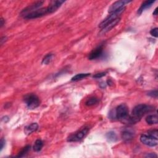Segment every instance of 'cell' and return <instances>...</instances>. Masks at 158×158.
<instances>
[{
    "instance_id": "11",
    "label": "cell",
    "mask_w": 158,
    "mask_h": 158,
    "mask_svg": "<svg viewBox=\"0 0 158 158\" xmlns=\"http://www.w3.org/2000/svg\"><path fill=\"white\" fill-rule=\"evenodd\" d=\"M102 53H103V45H101L90 53L89 59L90 60H94L98 59L102 56Z\"/></svg>"
},
{
    "instance_id": "9",
    "label": "cell",
    "mask_w": 158,
    "mask_h": 158,
    "mask_svg": "<svg viewBox=\"0 0 158 158\" xmlns=\"http://www.w3.org/2000/svg\"><path fill=\"white\" fill-rule=\"evenodd\" d=\"M131 1H124V0H122V1H117L114 3L111 6H110L109 8L108 12L109 14L113 13L114 12L117 11L118 10H120L124 7H125V4H128L130 3Z\"/></svg>"
},
{
    "instance_id": "5",
    "label": "cell",
    "mask_w": 158,
    "mask_h": 158,
    "mask_svg": "<svg viewBox=\"0 0 158 158\" xmlns=\"http://www.w3.org/2000/svg\"><path fill=\"white\" fill-rule=\"evenodd\" d=\"M89 129L88 127H85L81 130L78 131L74 134L70 135L68 138L67 141L69 142H77L82 140L85 136L87 134Z\"/></svg>"
},
{
    "instance_id": "8",
    "label": "cell",
    "mask_w": 158,
    "mask_h": 158,
    "mask_svg": "<svg viewBox=\"0 0 158 158\" xmlns=\"http://www.w3.org/2000/svg\"><path fill=\"white\" fill-rule=\"evenodd\" d=\"M43 3H44V1H36V2L34 3L33 4H30V6L27 7L26 8H25L21 12V13H20L21 15H24V16H26V15H27L28 14H29L30 12H32L38 10L39 7H40L43 5Z\"/></svg>"
},
{
    "instance_id": "6",
    "label": "cell",
    "mask_w": 158,
    "mask_h": 158,
    "mask_svg": "<svg viewBox=\"0 0 158 158\" xmlns=\"http://www.w3.org/2000/svg\"><path fill=\"white\" fill-rule=\"evenodd\" d=\"M48 10L47 7H43V8H40L32 12H30L24 16L26 19H34L44 16V15L48 14Z\"/></svg>"
},
{
    "instance_id": "2",
    "label": "cell",
    "mask_w": 158,
    "mask_h": 158,
    "mask_svg": "<svg viewBox=\"0 0 158 158\" xmlns=\"http://www.w3.org/2000/svg\"><path fill=\"white\" fill-rule=\"evenodd\" d=\"M109 114L110 116H112V117H110L111 118H117L118 120L124 122V121H127L129 117V109L125 105L122 104L116 108L114 113H110Z\"/></svg>"
},
{
    "instance_id": "25",
    "label": "cell",
    "mask_w": 158,
    "mask_h": 158,
    "mask_svg": "<svg viewBox=\"0 0 158 158\" xmlns=\"http://www.w3.org/2000/svg\"><path fill=\"white\" fill-rule=\"evenodd\" d=\"M157 30H158V29L157 27L151 29V31H150V34H151L153 37L157 38V35H158Z\"/></svg>"
},
{
    "instance_id": "29",
    "label": "cell",
    "mask_w": 158,
    "mask_h": 158,
    "mask_svg": "<svg viewBox=\"0 0 158 158\" xmlns=\"http://www.w3.org/2000/svg\"><path fill=\"white\" fill-rule=\"evenodd\" d=\"M153 14L154 15H157V7H156V8L155 9V10H154V11L153 12Z\"/></svg>"
},
{
    "instance_id": "1",
    "label": "cell",
    "mask_w": 158,
    "mask_h": 158,
    "mask_svg": "<svg viewBox=\"0 0 158 158\" xmlns=\"http://www.w3.org/2000/svg\"><path fill=\"white\" fill-rule=\"evenodd\" d=\"M154 110V108L152 106L141 104L136 106L133 108L132 112V115L129 117L127 122L131 124H135L140 121L142 117L146 114L149 113Z\"/></svg>"
},
{
    "instance_id": "15",
    "label": "cell",
    "mask_w": 158,
    "mask_h": 158,
    "mask_svg": "<svg viewBox=\"0 0 158 158\" xmlns=\"http://www.w3.org/2000/svg\"><path fill=\"white\" fill-rule=\"evenodd\" d=\"M155 2V1H146L141 4L140 8L138 10V13L139 14H141L144 11H145L146 9L149 8Z\"/></svg>"
},
{
    "instance_id": "16",
    "label": "cell",
    "mask_w": 158,
    "mask_h": 158,
    "mask_svg": "<svg viewBox=\"0 0 158 158\" xmlns=\"http://www.w3.org/2000/svg\"><path fill=\"white\" fill-rule=\"evenodd\" d=\"M146 122L149 125L157 124L158 122V117L157 115H149L146 118Z\"/></svg>"
},
{
    "instance_id": "30",
    "label": "cell",
    "mask_w": 158,
    "mask_h": 158,
    "mask_svg": "<svg viewBox=\"0 0 158 158\" xmlns=\"http://www.w3.org/2000/svg\"><path fill=\"white\" fill-rule=\"evenodd\" d=\"M4 20L3 18L1 19V27H2L3 26H4Z\"/></svg>"
},
{
    "instance_id": "23",
    "label": "cell",
    "mask_w": 158,
    "mask_h": 158,
    "mask_svg": "<svg viewBox=\"0 0 158 158\" xmlns=\"http://www.w3.org/2000/svg\"><path fill=\"white\" fill-rule=\"evenodd\" d=\"M148 135L149 136H151L154 138L157 139V135H158V132L157 130H150L148 132Z\"/></svg>"
},
{
    "instance_id": "26",
    "label": "cell",
    "mask_w": 158,
    "mask_h": 158,
    "mask_svg": "<svg viewBox=\"0 0 158 158\" xmlns=\"http://www.w3.org/2000/svg\"><path fill=\"white\" fill-rule=\"evenodd\" d=\"M106 72H101V73H98V74H96L95 75H93V78H100L102 77H104L106 75Z\"/></svg>"
},
{
    "instance_id": "27",
    "label": "cell",
    "mask_w": 158,
    "mask_h": 158,
    "mask_svg": "<svg viewBox=\"0 0 158 158\" xmlns=\"http://www.w3.org/2000/svg\"><path fill=\"white\" fill-rule=\"evenodd\" d=\"M0 144H1V151H2V149H3L4 146V145L6 143V141L4 140V138H1V142H0Z\"/></svg>"
},
{
    "instance_id": "21",
    "label": "cell",
    "mask_w": 158,
    "mask_h": 158,
    "mask_svg": "<svg viewBox=\"0 0 158 158\" xmlns=\"http://www.w3.org/2000/svg\"><path fill=\"white\" fill-rule=\"evenodd\" d=\"M30 150V145H27V146H25L24 148H23L22 149V150L19 153L18 155H17L16 157H22L25 156L29 153Z\"/></svg>"
},
{
    "instance_id": "13",
    "label": "cell",
    "mask_w": 158,
    "mask_h": 158,
    "mask_svg": "<svg viewBox=\"0 0 158 158\" xmlns=\"http://www.w3.org/2000/svg\"><path fill=\"white\" fill-rule=\"evenodd\" d=\"M65 1H53L51 3V4L47 7L48 10V14H52L54 12H56L59 7L62 6V4Z\"/></svg>"
},
{
    "instance_id": "7",
    "label": "cell",
    "mask_w": 158,
    "mask_h": 158,
    "mask_svg": "<svg viewBox=\"0 0 158 158\" xmlns=\"http://www.w3.org/2000/svg\"><path fill=\"white\" fill-rule=\"evenodd\" d=\"M140 139L142 143L148 146L154 147L157 146L158 143L157 139L149 136V135H145V134L141 135Z\"/></svg>"
},
{
    "instance_id": "18",
    "label": "cell",
    "mask_w": 158,
    "mask_h": 158,
    "mask_svg": "<svg viewBox=\"0 0 158 158\" xmlns=\"http://www.w3.org/2000/svg\"><path fill=\"white\" fill-rule=\"evenodd\" d=\"M106 137L107 140L110 142H115L117 140V136L116 135V133L113 131H110L107 133Z\"/></svg>"
},
{
    "instance_id": "19",
    "label": "cell",
    "mask_w": 158,
    "mask_h": 158,
    "mask_svg": "<svg viewBox=\"0 0 158 158\" xmlns=\"http://www.w3.org/2000/svg\"><path fill=\"white\" fill-rule=\"evenodd\" d=\"M90 75V74L89 73H81V74H77L76 75L74 76L72 79H71V80L72 81H78V80H80L83 78H85L86 77H87L89 76Z\"/></svg>"
},
{
    "instance_id": "3",
    "label": "cell",
    "mask_w": 158,
    "mask_h": 158,
    "mask_svg": "<svg viewBox=\"0 0 158 158\" xmlns=\"http://www.w3.org/2000/svg\"><path fill=\"white\" fill-rule=\"evenodd\" d=\"M24 102L30 109H34L40 105V99L38 97L34 94H27L24 97Z\"/></svg>"
},
{
    "instance_id": "14",
    "label": "cell",
    "mask_w": 158,
    "mask_h": 158,
    "mask_svg": "<svg viewBox=\"0 0 158 158\" xmlns=\"http://www.w3.org/2000/svg\"><path fill=\"white\" fill-rule=\"evenodd\" d=\"M38 129V125L37 123H32L25 127L24 132L27 135H30V134L37 131Z\"/></svg>"
},
{
    "instance_id": "28",
    "label": "cell",
    "mask_w": 158,
    "mask_h": 158,
    "mask_svg": "<svg viewBox=\"0 0 158 158\" xmlns=\"http://www.w3.org/2000/svg\"><path fill=\"white\" fill-rule=\"evenodd\" d=\"M157 154H156L155 153H149L145 156L146 157H157Z\"/></svg>"
},
{
    "instance_id": "24",
    "label": "cell",
    "mask_w": 158,
    "mask_h": 158,
    "mask_svg": "<svg viewBox=\"0 0 158 158\" xmlns=\"http://www.w3.org/2000/svg\"><path fill=\"white\" fill-rule=\"evenodd\" d=\"M148 95L151 97L152 98H157V90H153V91H151L148 93Z\"/></svg>"
},
{
    "instance_id": "12",
    "label": "cell",
    "mask_w": 158,
    "mask_h": 158,
    "mask_svg": "<svg viewBox=\"0 0 158 158\" xmlns=\"http://www.w3.org/2000/svg\"><path fill=\"white\" fill-rule=\"evenodd\" d=\"M120 20H121V18H118L116 19L115 20H114L113 21H112L111 22L109 23L108 24H107L103 28L101 29L100 34L103 35V34H105L106 33L108 32V31H109L110 30H112L114 27H115L118 24V23H119Z\"/></svg>"
},
{
    "instance_id": "20",
    "label": "cell",
    "mask_w": 158,
    "mask_h": 158,
    "mask_svg": "<svg viewBox=\"0 0 158 158\" xmlns=\"http://www.w3.org/2000/svg\"><path fill=\"white\" fill-rule=\"evenodd\" d=\"M53 54H51V53H50V54H46V56L43 58V60H42V64H45V65H48L52 61L53 59Z\"/></svg>"
},
{
    "instance_id": "10",
    "label": "cell",
    "mask_w": 158,
    "mask_h": 158,
    "mask_svg": "<svg viewBox=\"0 0 158 158\" xmlns=\"http://www.w3.org/2000/svg\"><path fill=\"white\" fill-rule=\"evenodd\" d=\"M135 133L130 129H125L121 132V138L126 143L130 142L134 138Z\"/></svg>"
},
{
    "instance_id": "22",
    "label": "cell",
    "mask_w": 158,
    "mask_h": 158,
    "mask_svg": "<svg viewBox=\"0 0 158 158\" xmlns=\"http://www.w3.org/2000/svg\"><path fill=\"white\" fill-rule=\"evenodd\" d=\"M98 99L96 97H91L86 101L85 105L88 106H91L97 105L98 102Z\"/></svg>"
},
{
    "instance_id": "17",
    "label": "cell",
    "mask_w": 158,
    "mask_h": 158,
    "mask_svg": "<svg viewBox=\"0 0 158 158\" xmlns=\"http://www.w3.org/2000/svg\"><path fill=\"white\" fill-rule=\"evenodd\" d=\"M43 143L42 140L38 139L35 141V144L34 145V147H33L34 151L35 152L40 151L42 148H43Z\"/></svg>"
},
{
    "instance_id": "4",
    "label": "cell",
    "mask_w": 158,
    "mask_h": 158,
    "mask_svg": "<svg viewBox=\"0 0 158 158\" xmlns=\"http://www.w3.org/2000/svg\"><path fill=\"white\" fill-rule=\"evenodd\" d=\"M125 7H124V8L118 10L117 11L114 12L113 13H110V15H109L108 16L105 18L103 20H102L99 25V27L101 29H102L105 26H106L107 24H108L109 23L111 22L112 21H113L114 20H115L116 19L118 18L119 17V15L125 11Z\"/></svg>"
}]
</instances>
